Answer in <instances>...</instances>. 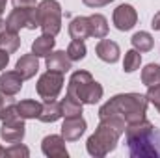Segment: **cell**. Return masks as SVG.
Wrapping results in <instances>:
<instances>
[{
	"instance_id": "obj_1",
	"label": "cell",
	"mask_w": 160,
	"mask_h": 158,
	"mask_svg": "<svg viewBox=\"0 0 160 158\" xmlns=\"http://www.w3.org/2000/svg\"><path fill=\"white\" fill-rule=\"evenodd\" d=\"M125 140L132 158L160 156V130L147 119L128 123L125 126Z\"/></svg>"
},
{
	"instance_id": "obj_2",
	"label": "cell",
	"mask_w": 160,
	"mask_h": 158,
	"mask_svg": "<svg viewBox=\"0 0 160 158\" xmlns=\"http://www.w3.org/2000/svg\"><path fill=\"white\" fill-rule=\"evenodd\" d=\"M147 97L142 93H119L114 95L108 102L99 108V119L106 117H123L125 123H136L145 119L147 114Z\"/></svg>"
},
{
	"instance_id": "obj_3",
	"label": "cell",
	"mask_w": 160,
	"mask_h": 158,
	"mask_svg": "<svg viewBox=\"0 0 160 158\" xmlns=\"http://www.w3.org/2000/svg\"><path fill=\"white\" fill-rule=\"evenodd\" d=\"M125 119L123 117H106L101 119L97 130L88 138L86 141V149L91 156L95 158H102L108 153H112L118 147L119 138L125 134Z\"/></svg>"
},
{
	"instance_id": "obj_4",
	"label": "cell",
	"mask_w": 160,
	"mask_h": 158,
	"mask_svg": "<svg viewBox=\"0 0 160 158\" xmlns=\"http://www.w3.org/2000/svg\"><path fill=\"white\" fill-rule=\"evenodd\" d=\"M102 86L93 80L91 73L88 71H75L67 84V95L78 99L82 104H97L102 99Z\"/></svg>"
},
{
	"instance_id": "obj_5",
	"label": "cell",
	"mask_w": 160,
	"mask_h": 158,
	"mask_svg": "<svg viewBox=\"0 0 160 158\" xmlns=\"http://www.w3.org/2000/svg\"><path fill=\"white\" fill-rule=\"evenodd\" d=\"M0 121H2L0 138L6 143H19V141H22V138L26 134V126H24V119L19 116L17 102L13 99H9V102L6 104Z\"/></svg>"
},
{
	"instance_id": "obj_6",
	"label": "cell",
	"mask_w": 160,
	"mask_h": 158,
	"mask_svg": "<svg viewBox=\"0 0 160 158\" xmlns=\"http://www.w3.org/2000/svg\"><path fill=\"white\" fill-rule=\"evenodd\" d=\"M38 9V19H39V28L43 34L48 36H58L62 30V6L58 0H41L36 6Z\"/></svg>"
},
{
	"instance_id": "obj_7",
	"label": "cell",
	"mask_w": 160,
	"mask_h": 158,
	"mask_svg": "<svg viewBox=\"0 0 160 158\" xmlns=\"http://www.w3.org/2000/svg\"><path fill=\"white\" fill-rule=\"evenodd\" d=\"M22 28H28V30L39 28V19H38V9L36 7H15L8 15L6 30L19 34Z\"/></svg>"
},
{
	"instance_id": "obj_8",
	"label": "cell",
	"mask_w": 160,
	"mask_h": 158,
	"mask_svg": "<svg viewBox=\"0 0 160 158\" xmlns=\"http://www.w3.org/2000/svg\"><path fill=\"white\" fill-rule=\"evenodd\" d=\"M36 89H38V95L43 101H54V99H58V95L63 89V75L56 73V71L43 73L39 77V80H38Z\"/></svg>"
},
{
	"instance_id": "obj_9",
	"label": "cell",
	"mask_w": 160,
	"mask_h": 158,
	"mask_svg": "<svg viewBox=\"0 0 160 158\" xmlns=\"http://www.w3.org/2000/svg\"><path fill=\"white\" fill-rule=\"evenodd\" d=\"M112 21H114V26L121 30V32H128L136 26L138 22V13L136 9L130 6V4H119L116 9H114V15H112Z\"/></svg>"
},
{
	"instance_id": "obj_10",
	"label": "cell",
	"mask_w": 160,
	"mask_h": 158,
	"mask_svg": "<svg viewBox=\"0 0 160 158\" xmlns=\"http://www.w3.org/2000/svg\"><path fill=\"white\" fill-rule=\"evenodd\" d=\"M41 151L43 155L48 158H67V147H65V140L63 136L60 134H50V136H45L43 141H41Z\"/></svg>"
},
{
	"instance_id": "obj_11",
	"label": "cell",
	"mask_w": 160,
	"mask_h": 158,
	"mask_svg": "<svg viewBox=\"0 0 160 158\" xmlns=\"http://www.w3.org/2000/svg\"><path fill=\"white\" fill-rule=\"evenodd\" d=\"M88 128V123L82 116H77V117H63V123H62V136L65 141H77L80 140V136L86 132Z\"/></svg>"
},
{
	"instance_id": "obj_12",
	"label": "cell",
	"mask_w": 160,
	"mask_h": 158,
	"mask_svg": "<svg viewBox=\"0 0 160 158\" xmlns=\"http://www.w3.org/2000/svg\"><path fill=\"white\" fill-rule=\"evenodd\" d=\"M24 78L17 71H6L0 75V93L6 97H13L22 89Z\"/></svg>"
},
{
	"instance_id": "obj_13",
	"label": "cell",
	"mask_w": 160,
	"mask_h": 158,
	"mask_svg": "<svg viewBox=\"0 0 160 158\" xmlns=\"http://www.w3.org/2000/svg\"><path fill=\"white\" fill-rule=\"evenodd\" d=\"M45 65H47L48 71H56V73L65 75V73L71 69L73 62H71V58L67 56L65 50H52V52L45 58Z\"/></svg>"
},
{
	"instance_id": "obj_14",
	"label": "cell",
	"mask_w": 160,
	"mask_h": 158,
	"mask_svg": "<svg viewBox=\"0 0 160 158\" xmlns=\"http://www.w3.org/2000/svg\"><path fill=\"white\" fill-rule=\"evenodd\" d=\"M95 54L99 56V60H102V62H106V63H116L118 60H119V45L116 43V41L112 39H102L97 43V47H95Z\"/></svg>"
},
{
	"instance_id": "obj_15",
	"label": "cell",
	"mask_w": 160,
	"mask_h": 158,
	"mask_svg": "<svg viewBox=\"0 0 160 158\" xmlns=\"http://www.w3.org/2000/svg\"><path fill=\"white\" fill-rule=\"evenodd\" d=\"M15 71H17L24 80L34 78L36 73L39 71L38 56H36V54H24V56H21L19 62H17V65H15Z\"/></svg>"
},
{
	"instance_id": "obj_16",
	"label": "cell",
	"mask_w": 160,
	"mask_h": 158,
	"mask_svg": "<svg viewBox=\"0 0 160 158\" xmlns=\"http://www.w3.org/2000/svg\"><path fill=\"white\" fill-rule=\"evenodd\" d=\"M69 36H71V39H77V41H84L88 37H91L89 36V21H88V17L71 19V22H69Z\"/></svg>"
},
{
	"instance_id": "obj_17",
	"label": "cell",
	"mask_w": 160,
	"mask_h": 158,
	"mask_svg": "<svg viewBox=\"0 0 160 158\" xmlns=\"http://www.w3.org/2000/svg\"><path fill=\"white\" fill-rule=\"evenodd\" d=\"M89 21V36L95 37V39H102L108 36V21L104 15L101 13H93L88 17Z\"/></svg>"
},
{
	"instance_id": "obj_18",
	"label": "cell",
	"mask_w": 160,
	"mask_h": 158,
	"mask_svg": "<svg viewBox=\"0 0 160 158\" xmlns=\"http://www.w3.org/2000/svg\"><path fill=\"white\" fill-rule=\"evenodd\" d=\"M62 116V102H58L56 99L54 101H45L43 102V108H41L39 114V121L43 123H56Z\"/></svg>"
},
{
	"instance_id": "obj_19",
	"label": "cell",
	"mask_w": 160,
	"mask_h": 158,
	"mask_svg": "<svg viewBox=\"0 0 160 158\" xmlns=\"http://www.w3.org/2000/svg\"><path fill=\"white\" fill-rule=\"evenodd\" d=\"M54 45H56L54 36L43 34V36H39L38 39L32 43V54H36L38 58H47L54 50Z\"/></svg>"
},
{
	"instance_id": "obj_20",
	"label": "cell",
	"mask_w": 160,
	"mask_h": 158,
	"mask_svg": "<svg viewBox=\"0 0 160 158\" xmlns=\"http://www.w3.org/2000/svg\"><path fill=\"white\" fill-rule=\"evenodd\" d=\"M41 108H43V104L39 101H34V99H24V101L17 102L19 116L22 119H39Z\"/></svg>"
},
{
	"instance_id": "obj_21",
	"label": "cell",
	"mask_w": 160,
	"mask_h": 158,
	"mask_svg": "<svg viewBox=\"0 0 160 158\" xmlns=\"http://www.w3.org/2000/svg\"><path fill=\"white\" fill-rule=\"evenodd\" d=\"M19 47H21V37H19L17 32H9V30H6V32L0 34V48H2V50L13 54V52L19 50Z\"/></svg>"
},
{
	"instance_id": "obj_22",
	"label": "cell",
	"mask_w": 160,
	"mask_h": 158,
	"mask_svg": "<svg viewBox=\"0 0 160 158\" xmlns=\"http://www.w3.org/2000/svg\"><path fill=\"white\" fill-rule=\"evenodd\" d=\"M130 43L138 52H149L153 48V45H155V39H153V36L149 32H136L132 36Z\"/></svg>"
},
{
	"instance_id": "obj_23",
	"label": "cell",
	"mask_w": 160,
	"mask_h": 158,
	"mask_svg": "<svg viewBox=\"0 0 160 158\" xmlns=\"http://www.w3.org/2000/svg\"><path fill=\"white\" fill-rule=\"evenodd\" d=\"M62 116L63 117H77L82 116V102L78 99L67 95L63 101H62Z\"/></svg>"
},
{
	"instance_id": "obj_24",
	"label": "cell",
	"mask_w": 160,
	"mask_h": 158,
	"mask_svg": "<svg viewBox=\"0 0 160 158\" xmlns=\"http://www.w3.org/2000/svg\"><path fill=\"white\" fill-rule=\"evenodd\" d=\"M142 82H143L147 87L160 84V65L158 63H147V65L142 69Z\"/></svg>"
},
{
	"instance_id": "obj_25",
	"label": "cell",
	"mask_w": 160,
	"mask_h": 158,
	"mask_svg": "<svg viewBox=\"0 0 160 158\" xmlns=\"http://www.w3.org/2000/svg\"><path fill=\"white\" fill-rule=\"evenodd\" d=\"M140 65H142V52H138L136 48L127 50L125 60H123V71L125 73H134L136 69H140Z\"/></svg>"
},
{
	"instance_id": "obj_26",
	"label": "cell",
	"mask_w": 160,
	"mask_h": 158,
	"mask_svg": "<svg viewBox=\"0 0 160 158\" xmlns=\"http://www.w3.org/2000/svg\"><path fill=\"white\" fill-rule=\"evenodd\" d=\"M67 56L71 58V62H80V60H84L86 58V54H88V48H86V43L84 41H77L73 39L69 43V47H67Z\"/></svg>"
},
{
	"instance_id": "obj_27",
	"label": "cell",
	"mask_w": 160,
	"mask_h": 158,
	"mask_svg": "<svg viewBox=\"0 0 160 158\" xmlns=\"http://www.w3.org/2000/svg\"><path fill=\"white\" fill-rule=\"evenodd\" d=\"M6 156H13V158H26L30 156V149L26 145H22L21 141L19 143H11V147L6 149Z\"/></svg>"
},
{
	"instance_id": "obj_28",
	"label": "cell",
	"mask_w": 160,
	"mask_h": 158,
	"mask_svg": "<svg viewBox=\"0 0 160 158\" xmlns=\"http://www.w3.org/2000/svg\"><path fill=\"white\" fill-rule=\"evenodd\" d=\"M145 97H147V101L158 110L160 114V84L157 86H151V87H147V93H145Z\"/></svg>"
},
{
	"instance_id": "obj_29",
	"label": "cell",
	"mask_w": 160,
	"mask_h": 158,
	"mask_svg": "<svg viewBox=\"0 0 160 158\" xmlns=\"http://www.w3.org/2000/svg\"><path fill=\"white\" fill-rule=\"evenodd\" d=\"M88 7H102V6H108L110 2H116V0H82Z\"/></svg>"
},
{
	"instance_id": "obj_30",
	"label": "cell",
	"mask_w": 160,
	"mask_h": 158,
	"mask_svg": "<svg viewBox=\"0 0 160 158\" xmlns=\"http://www.w3.org/2000/svg\"><path fill=\"white\" fill-rule=\"evenodd\" d=\"M15 7H36L38 0H11Z\"/></svg>"
},
{
	"instance_id": "obj_31",
	"label": "cell",
	"mask_w": 160,
	"mask_h": 158,
	"mask_svg": "<svg viewBox=\"0 0 160 158\" xmlns=\"http://www.w3.org/2000/svg\"><path fill=\"white\" fill-rule=\"evenodd\" d=\"M8 63H9V52L0 48V71H4L8 67Z\"/></svg>"
},
{
	"instance_id": "obj_32",
	"label": "cell",
	"mask_w": 160,
	"mask_h": 158,
	"mask_svg": "<svg viewBox=\"0 0 160 158\" xmlns=\"http://www.w3.org/2000/svg\"><path fill=\"white\" fill-rule=\"evenodd\" d=\"M151 28L157 30V32H160V11L153 17V21H151Z\"/></svg>"
},
{
	"instance_id": "obj_33",
	"label": "cell",
	"mask_w": 160,
	"mask_h": 158,
	"mask_svg": "<svg viewBox=\"0 0 160 158\" xmlns=\"http://www.w3.org/2000/svg\"><path fill=\"white\" fill-rule=\"evenodd\" d=\"M8 102H9V99H6V95L0 93V117H2V112H4V108H6Z\"/></svg>"
},
{
	"instance_id": "obj_34",
	"label": "cell",
	"mask_w": 160,
	"mask_h": 158,
	"mask_svg": "<svg viewBox=\"0 0 160 158\" xmlns=\"http://www.w3.org/2000/svg\"><path fill=\"white\" fill-rule=\"evenodd\" d=\"M2 32H6V21L0 17V34H2Z\"/></svg>"
},
{
	"instance_id": "obj_35",
	"label": "cell",
	"mask_w": 160,
	"mask_h": 158,
	"mask_svg": "<svg viewBox=\"0 0 160 158\" xmlns=\"http://www.w3.org/2000/svg\"><path fill=\"white\" fill-rule=\"evenodd\" d=\"M6 2H8V0H0V17H2V13H4V9H6Z\"/></svg>"
},
{
	"instance_id": "obj_36",
	"label": "cell",
	"mask_w": 160,
	"mask_h": 158,
	"mask_svg": "<svg viewBox=\"0 0 160 158\" xmlns=\"http://www.w3.org/2000/svg\"><path fill=\"white\" fill-rule=\"evenodd\" d=\"M0 156H6V149L4 147H0Z\"/></svg>"
}]
</instances>
